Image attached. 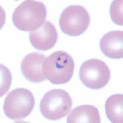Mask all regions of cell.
<instances>
[{"instance_id": "6da1fadb", "label": "cell", "mask_w": 123, "mask_h": 123, "mask_svg": "<svg viewBox=\"0 0 123 123\" xmlns=\"http://www.w3.org/2000/svg\"><path fill=\"white\" fill-rule=\"evenodd\" d=\"M47 14L43 3L35 0L23 2L14 10L12 17L14 26L21 31H32L44 22Z\"/></svg>"}, {"instance_id": "7a4b0ae2", "label": "cell", "mask_w": 123, "mask_h": 123, "mask_svg": "<svg viewBox=\"0 0 123 123\" xmlns=\"http://www.w3.org/2000/svg\"><path fill=\"white\" fill-rule=\"evenodd\" d=\"M75 63L69 53L57 51L46 58L43 65V74L52 84L68 83L73 77Z\"/></svg>"}, {"instance_id": "3957f363", "label": "cell", "mask_w": 123, "mask_h": 123, "mask_svg": "<svg viewBox=\"0 0 123 123\" xmlns=\"http://www.w3.org/2000/svg\"><path fill=\"white\" fill-rule=\"evenodd\" d=\"M72 104L68 92L62 89H53L46 92L41 100L40 111L46 119L58 120L69 113Z\"/></svg>"}, {"instance_id": "277c9868", "label": "cell", "mask_w": 123, "mask_h": 123, "mask_svg": "<svg viewBox=\"0 0 123 123\" xmlns=\"http://www.w3.org/2000/svg\"><path fill=\"white\" fill-rule=\"evenodd\" d=\"M35 105V99L31 91L25 88H17L6 97L3 111L9 119L21 120L31 114Z\"/></svg>"}, {"instance_id": "5b68a950", "label": "cell", "mask_w": 123, "mask_h": 123, "mask_svg": "<svg viewBox=\"0 0 123 123\" xmlns=\"http://www.w3.org/2000/svg\"><path fill=\"white\" fill-rule=\"evenodd\" d=\"M90 16L82 6L72 5L63 10L60 15L59 25L62 32L70 36H78L88 29Z\"/></svg>"}, {"instance_id": "8992f818", "label": "cell", "mask_w": 123, "mask_h": 123, "mask_svg": "<svg viewBox=\"0 0 123 123\" xmlns=\"http://www.w3.org/2000/svg\"><path fill=\"white\" fill-rule=\"evenodd\" d=\"M79 76L86 87L92 90H99L109 82L111 71L104 62L93 58L86 60L81 65Z\"/></svg>"}, {"instance_id": "52a82bcc", "label": "cell", "mask_w": 123, "mask_h": 123, "mask_svg": "<svg viewBox=\"0 0 123 123\" xmlns=\"http://www.w3.org/2000/svg\"><path fill=\"white\" fill-rule=\"evenodd\" d=\"M58 39V33L52 23L45 21L42 25L29 35L31 45L36 49L46 51L52 49Z\"/></svg>"}, {"instance_id": "ba28073f", "label": "cell", "mask_w": 123, "mask_h": 123, "mask_svg": "<svg viewBox=\"0 0 123 123\" xmlns=\"http://www.w3.org/2000/svg\"><path fill=\"white\" fill-rule=\"evenodd\" d=\"M46 57L38 52H32L25 56L21 61V70L23 75L28 81L42 83L46 80L43 74V65Z\"/></svg>"}, {"instance_id": "9c48e42d", "label": "cell", "mask_w": 123, "mask_h": 123, "mask_svg": "<svg viewBox=\"0 0 123 123\" xmlns=\"http://www.w3.org/2000/svg\"><path fill=\"white\" fill-rule=\"evenodd\" d=\"M100 47L102 53L112 59H121L123 57V32L110 31L101 39Z\"/></svg>"}, {"instance_id": "30bf717a", "label": "cell", "mask_w": 123, "mask_h": 123, "mask_svg": "<svg viewBox=\"0 0 123 123\" xmlns=\"http://www.w3.org/2000/svg\"><path fill=\"white\" fill-rule=\"evenodd\" d=\"M67 123H100L99 112L96 107L90 105H83L73 109L68 116Z\"/></svg>"}, {"instance_id": "8fae6325", "label": "cell", "mask_w": 123, "mask_h": 123, "mask_svg": "<svg viewBox=\"0 0 123 123\" xmlns=\"http://www.w3.org/2000/svg\"><path fill=\"white\" fill-rule=\"evenodd\" d=\"M105 110L107 117L111 122L123 123V95L115 94L109 97L105 102Z\"/></svg>"}, {"instance_id": "7c38bea8", "label": "cell", "mask_w": 123, "mask_h": 123, "mask_svg": "<svg viewBox=\"0 0 123 123\" xmlns=\"http://www.w3.org/2000/svg\"><path fill=\"white\" fill-rule=\"evenodd\" d=\"M110 12L112 21L118 25L123 26V0L112 2Z\"/></svg>"}]
</instances>
